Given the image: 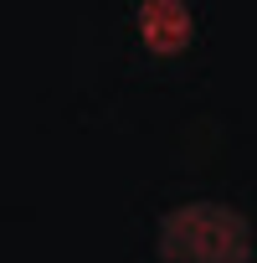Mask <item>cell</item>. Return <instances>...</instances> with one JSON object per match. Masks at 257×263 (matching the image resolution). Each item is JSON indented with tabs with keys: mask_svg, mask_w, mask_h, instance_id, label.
Here are the masks:
<instances>
[{
	"mask_svg": "<svg viewBox=\"0 0 257 263\" xmlns=\"http://www.w3.org/2000/svg\"><path fill=\"white\" fill-rule=\"evenodd\" d=\"M155 248L165 263H252V227L221 201H185L160 217Z\"/></svg>",
	"mask_w": 257,
	"mask_h": 263,
	"instance_id": "obj_1",
	"label": "cell"
},
{
	"mask_svg": "<svg viewBox=\"0 0 257 263\" xmlns=\"http://www.w3.org/2000/svg\"><path fill=\"white\" fill-rule=\"evenodd\" d=\"M139 36L155 57H180L196 36V16L185 0H139Z\"/></svg>",
	"mask_w": 257,
	"mask_h": 263,
	"instance_id": "obj_2",
	"label": "cell"
}]
</instances>
